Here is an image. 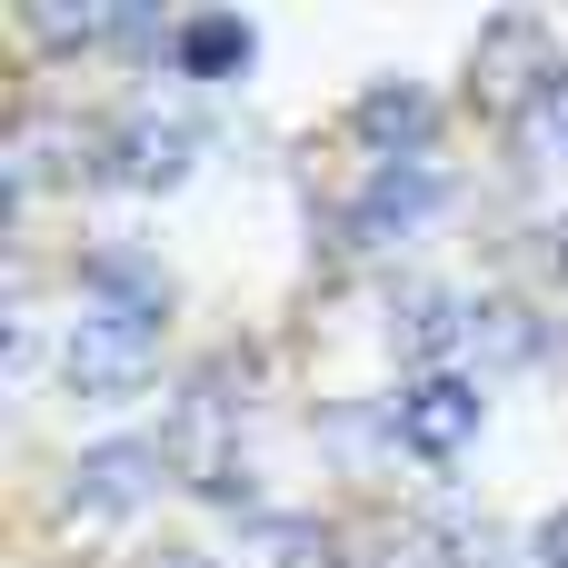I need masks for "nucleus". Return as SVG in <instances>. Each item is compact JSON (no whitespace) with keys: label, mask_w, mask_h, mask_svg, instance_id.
Listing matches in <instances>:
<instances>
[{"label":"nucleus","mask_w":568,"mask_h":568,"mask_svg":"<svg viewBox=\"0 0 568 568\" xmlns=\"http://www.w3.org/2000/svg\"><path fill=\"white\" fill-rule=\"evenodd\" d=\"M190 160H200L190 110H130V120L90 130V180H120V190H170V180H190Z\"/></svg>","instance_id":"1"},{"label":"nucleus","mask_w":568,"mask_h":568,"mask_svg":"<svg viewBox=\"0 0 568 568\" xmlns=\"http://www.w3.org/2000/svg\"><path fill=\"white\" fill-rule=\"evenodd\" d=\"M439 200H449V180H439L429 160H379V180L349 200V220H339V230H349L359 250H379V240H409Z\"/></svg>","instance_id":"4"},{"label":"nucleus","mask_w":568,"mask_h":568,"mask_svg":"<svg viewBox=\"0 0 568 568\" xmlns=\"http://www.w3.org/2000/svg\"><path fill=\"white\" fill-rule=\"evenodd\" d=\"M80 300L90 310H110V320H170V280H160V260L150 250H130V240H110V250H90L80 260Z\"/></svg>","instance_id":"7"},{"label":"nucleus","mask_w":568,"mask_h":568,"mask_svg":"<svg viewBox=\"0 0 568 568\" xmlns=\"http://www.w3.org/2000/svg\"><path fill=\"white\" fill-rule=\"evenodd\" d=\"M549 70H559V60L539 50V30H529V20H499V30H489V40L469 50V80H479V110H519V100L539 110Z\"/></svg>","instance_id":"6"},{"label":"nucleus","mask_w":568,"mask_h":568,"mask_svg":"<svg viewBox=\"0 0 568 568\" xmlns=\"http://www.w3.org/2000/svg\"><path fill=\"white\" fill-rule=\"evenodd\" d=\"M439 549H449V559H439V568H509V539H499L489 519H479V529H449Z\"/></svg>","instance_id":"12"},{"label":"nucleus","mask_w":568,"mask_h":568,"mask_svg":"<svg viewBox=\"0 0 568 568\" xmlns=\"http://www.w3.org/2000/svg\"><path fill=\"white\" fill-rule=\"evenodd\" d=\"M359 130H369V140H379V150H389V160H399V150H409V160H419V150H429V140H439V100H429V90H419V80H379V90H369V100H359Z\"/></svg>","instance_id":"9"},{"label":"nucleus","mask_w":568,"mask_h":568,"mask_svg":"<svg viewBox=\"0 0 568 568\" xmlns=\"http://www.w3.org/2000/svg\"><path fill=\"white\" fill-rule=\"evenodd\" d=\"M389 439H399V449H419V459H459V449L479 439V389H469V379H449V369L409 379V389H399V409H389Z\"/></svg>","instance_id":"3"},{"label":"nucleus","mask_w":568,"mask_h":568,"mask_svg":"<svg viewBox=\"0 0 568 568\" xmlns=\"http://www.w3.org/2000/svg\"><path fill=\"white\" fill-rule=\"evenodd\" d=\"M150 568H210V559H200V549H160Z\"/></svg>","instance_id":"16"},{"label":"nucleus","mask_w":568,"mask_h":568,"mask_svg":"<svg viewBox=\"0 0 568 568\" xmlns=\"http://www.w3.org/2000/svg\"><path fill=\"white\" fill-rule=\"evenodd\" d=\"M539 140L568 150V70H549V90H539Z\"/></svg>","instance_id":"13"},{"label":"nucleus","mask_w":568,"mask_h":568,"mask_svg":"<svg viewBox=\"0 0 568 568\" xmlns=\"http://www.w3.org/2000/svg\"><path fill=\"white\" fill-rule=\"evenodd\" d=\"M539 260H549V280H568V210L539 230Z\"/></svg>","instance_id":"14"},{"label":"nucleus","mask_w":568,"mask_h":568,"mask_svg":"<svg viewBox=\"0 0 568 568\" xmlns=\"http://www.w3.org/2000/svg\"><path fill=\"white\" fill-rule=\"evenodd\" d=\"M150 359H160V329L150 320H110V310H90L70 329V349H60V369H70L80 399H140Z\"/></svg>","instance_id":"2"},{"label":"nucleus","mask_w":568,"mask_h":568,"mask_svg":"<svg viewBox=\"0 0 568 568\" xmlns=\"http://www.w3.org/2000/svg\"><path fill=\"white\" fill-rule=\"evenodd\" d=\"M449 339H469V310H459L449 290H409V300H399V349H409V359H439Z\"/></svg>","instance_id":"11"},{"label":"nucleus","mask_w":568,"mask_h":568,"mask_svg":"<svg viewBox=\"0 0 568 568\" xmlns=\"http://www.w3.org/2000/svg\"><path fill=\"white\" fill-rule=\"evenodd\" d=\"M539 568H568V509L549 519V529H539Z\"/></svg>","instance_id":"15"},{"label":"nucleus","mask_w":568,"mask_h":568,"mask_svg":"<svg viewBox=\"0 0 568 568\" xmlns=\"http://www.w3.org/2000/svg\"><path fill=\"white\" fill-rule=\"evenodd\" d=\"M250 50H260V30H250V20H180V40H170L180 80H240V70H250Z\"/></svg>","instance_id":"10"},{"label":"nucleus","mask_w":568,"mask_h":568,"mask_svg":"<svg viewBox=\"0 0 568 568\" xmlns=\"http://www.w3.org/2000/svg\"><path fill=\"white\" fill-rule=\"evenodd\" d=\"M549 339H559V320H539L529 300H479V310H469V349H479L489 369H539Z\"/></svg>","instance_id":"8"},{"label":"nucleus","mask_w":568,"mask_h":568,"mask_svg":"<svg viewBox=\"0 0 568 568\" xmlns=\"http://www.w3.org/2000/svg\"><path fill=\"white\" fill-rule=\"evenodd\" d=\"M160 479H170L160 439H100V449H80V469H70V509H80V519L140 509V499H150Z\"/></svg>","instance_id":"5"}]
</instances>
